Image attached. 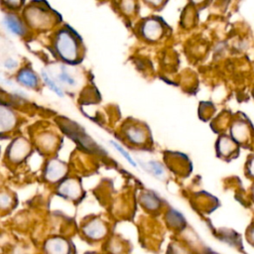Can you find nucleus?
Returning <instances> with one entry per match:
<instances>
[{
  "instance_id": "obj_19",
  "label": "nucleus",
  "mask_w": 254,
  "mask_h": 254,
  "mask_svg": "<svg viewBox=\"0 0 254 254\" xmlns=\"http://www.w3.org/2000/svg\"><path fill=\"white\" fill-rule=\"evenodd\" d=\"M10 204L11 197L5 192H0V207H8Z\"/></svg>"
},
{
  "instance_id": "obj_10",
  "label": "nucleus",
  "mask_w": 254,
  "mask_h": 254,
  "mask_svg": "<svg viewBox=\"0 0 254 254\" xmlns=\"http://www.w3.org/2000/svg\"><path fill=\"white\" fill-rule=\"evenodd\" d=\"M60 192L68 198H75L78 196L80 192V189L77 185V183L73 180H68L64 183H63L59 189Z\"/></svg>"
},
{
  "instance_id": "obj_18",
  "label": "nucleus",
  "mask_w": 254,
  "mask_h": 254,
  "mask_svg": "<svg viewBox=\"0 0 254 254\" xmlns=\"http://www.w3.org/2000/svg\"><path fill=\"white\" fill-rule=\"evenodd\" d=\"M143 201H144V204L148 207H151V208H154L157 206V200L154 196L150 195V194H147L143 197Z\"/></svg>"
},
{
  "instance_id": "obj_17",
  "label": "nucleus",
  "mask_w": 254,
  "mask_h": 254,
  "mask_svg": "<svg viewBox=\"0 0 254 254\" xmlns=\"http://www.w3.org/2000/svg\"><path fill=\"white\" fill-rule=\"evenodd\" d=\"M58 78L60 81L67 84V85H74L75 84V80L74 78L64 69H63L59 74H58Z\"/></svg>"
},
{
  "instance_id": "obj_13",
  "label": "nucleus",
  "mask_w": 254,
  "mask_h": 254,
  "mask_svg": "<svg viewBox=\"0 0 254 254\" xmlns=\"http://www.w3.org/2000/svg\"><path fill=\"white\" fill-rule=\"evenodd\" d=\"M118 7L123 15L130 16L136 11V0H120Z\"/></svg>"
},
{
  "instance_id": "obj_25",
  "label": "nucleus",
  "mask_w": 254,
  "mask_h": 254,
  "mask_svg": "<svg viewBox=\"0 0 254 254\" xmlns=\"http://www.w3.org/2000/svg\"><path fill=\"white\" fill-rule=\"evenodd\" d=\"M193 1H195V2H199V1H201V0H193Z\"/></svg>"
},
{
  "instance_id": "obj_11",
  "label": "nucleus",
  "mask_w": 254,
  "mask_h": 254,
  "mask_svg": "<svg viewBox=\"0 0 254 254\" xmlns=\"http://www.w3.org/2000/svg\"><path fill=\"white\" fill-rule=\"evenodd\" d=\"M125 134H126V137L129 139V141L132 142L133 144H142L146 140V134L144 130L137 126L129 127L126 130Z\"/></svg>"
},
{
  "instance_id": "obj_8",
  "label": "nucleus",
  "mask_w": 254,
  "mask_h": 254,
  "mask_svg": "<svg viewBox=\"0 0 254 254\" xmlns=\"http://www.w3.org/2000/svg\"><path fill=\"white\" fill-rule=\"evenodd\" d=\"M29 152V144L24 139H17L12 145L9 151L10 158L13 160L23 159Z\"/></svg>"
},
{
  "instance_id": "obj_12",
  "label": "nucleus",
  "mask_w": 254,
  "mask_h": 254,
  "mask_svg": "<svg viewBox=\"0 0 254 254\" xmlns=\"http://www.w3.org/2000/svg\"><path fill=\"white\" fill-rule=\"evenodd\" d=\"M67 244L64 239L61 238H55L50 240L47 243V248L50 252H56V253H64L67 250Z\"/></svg>"
},
{
  "instance_id": "obj_24",
  "label": "nucleus",
  "mask_w": 254,
  "mask_h": 254,
  "mask_svg": "<svg viewBox=\"0 0 254 254\" xmlns=\"http://www.w3.org/2000/svg\"><path fill=\"white\" fill-rule=\"evenodd\" d=\"M250 237L254 240V228H253V230L251 231V233H250Z\"/></svg>"
},
{
  "instance_id": "obj_7",
  "label": "nucleus",
  "mask_w": 254,
  "mask_h": 254,
  "mask_svg": "<svg viewBox=\"0 0 254 254\" xmlns=\"http://www.w3.org/2000/svg\"><path fill=\"white\" fill-rule=\"evenodd\" d=\"M65 173V166L57 161L54 160L52 161L46 170V177L51 181V182H56L58 180H60Z\"/></svg>"
},
{
  "instance_id": "obj_6",
  "label": "nucleus",
  "mask_w": 254,
  "mask_h": 254,
  "mask_svg": "<svg viewBox=\"0 0 254 254\" xmlns=\"http://www.w3.org/2000/svg\"><path fill=\"white\" fill-rule=\"evenodd\" d=\"M16 123L15 114L8 108L0 106V133L11 130Z\"/></svg>"
},
{
  "instance_id": "obj_5",
  "label": "nucleus",
  "mask_w": 254,
  "mask_h": 254,
  "mask_svg": "<svg viewBox=\"0 0 254 254\" xmlns=\"http://www.w3.org/2000/svg\"><path fill=\"white\" fill-rule=\"evenodd\" d=\"M84 234L91 239H100L106 233V227L100 220H93L83 227Z\"/></svg>"
},
{
  "instance_id": "obj_22",
  "label": "nucleus",
  "mask_w": 254,
  "mask_h": 254,
  "mask_svg": "<svg viewBox=\"0 0 254 254\" xmlns=\"http://www.w3.org/2000/svg\"><path fill=\"white\" fill-rule=\"evenodd\" d=\"M247 169H248L249 174H250L252 177H254V158L251 159V160L248 162Z\"/></svg>"
},
{
  "instance_id": "obj_9",
  "label": "nucleus",
  "mask_w": 254,
  "mask_h": 254,
  "mask_svg": "<svg viewBox=\"0 0 254 254\" xmlns=\"http://www.w3.org/2000/svg\"><path fill=\"white\" fill-rule=\"evenodd\" d=\"M17 80L24 86L29 88H35L38 85V77L29 68H23L17 75Z\"/></svg>"
},
{
  "instance_id": "obj_3",
  "label": "nucleus",
  "mask_w": 254,
  "mask_h": 254,
  "mask_svg": "<svg viewBox=\"0 0 254 254\" xmlns=\"http://www.w3.org/2000/svg\"><path fill=\"white\" fill-rule=\"evenodd\" d=\"M3 25L12 34L17 36H25L27 33V25L16 12H8L3 17Z\"/></svg>"
},
{
  "instance_id": "obj_20",
  "label": "nucleus",
  "mask_w": 254,
  "mask_h": 254,
  "mask_svg": "<svg viewBox=\"0 0 254 254\" xmlns=\"http://www.w3.org/2000/svg\"><path fill=\"white\" fill-rule=\"evenodd\" d=\"M149 166H150V169L152 170V172H153L156 176H161V175L164 173L162 167H161L158 163L150 162V163H149Z\"/></svg>"
},
{
  "instance_id": "obj_21",
  "label": "nucleus",
  "mask_w": 254,
  "mask_h": 254,
  "mask_svg": "<svg viewBox=\"0 0 254 254\" xmlns=\"http://www.w3.org/2000/svg\"><path fill=\"white\" fill-rule=\"evenodd\" d=\"M4 65H5L7 68H10V69H11V68H15V67L18 65V64H17L16 61H14V60H12V59H9V60L5 61Z\"/></svg>"
},
{
  "instance_id": "obj_2",
  "label": "nucleus",
  "mask_w": 254,
  "mask_h": 254,
  "mask_svg": "<svg viewBox=\"0 0 254 254\" xmlns=\"http://www.w3.org/2000/svg\"><path fill=\"white\" fill-rule=\"evenodd\" d=\"M79 38L68 27L61 28L54 38V49L65 62L73 63L79 54Z\"/></svg>"
},
{
  "instance_id": "obj_4",
  "label": "nucleus",
  "mask_w": 254,
  "mask_h": 254,
  "mask_svg": "<svg viewBox=\"0 0 254 254\" xmlns=\"http://www.w3.org/2000/svg\"><path fill=\"white\" fill-rule=\"evenodd\" d=\"M142 36L149 41L158 40L163 34V27L156 19H147L141 25Z\"/></svg>"
},
{
  "instance_id": "obj_15",
  "label": "nucleus",
  "mask_w": 254,
  "mask_h": 254,
  "mask_svg": "<svg viewBox=\"0 0 254 254\" xmlns=\"http://www.w3.org/2000/svg\"><path fill=\"white\" fill-rule=\"evenodd\" d=\"M42 77H43V79L45 80V82L50 86V88H51L54 92H56V93H57L59 96H61V97L64 96L63 90L60 88V86H59L53 79H51V77L47 74V72L42 71Z\"/></svg>"
},
{
  "instance_id": "obj_14",
  "label": "nucleus",
  "mask_w": 254,
  "mask_h": 254,
  "mask_svg": "<svg viewBox=\"0 0 254 254\" xmlns=\"http://www.w3.org/2000/svg\"><path fill=\"white\" fill-rule=\"evenodd\" d=\"M0 4L8 12H16L25 5V0H0Z\"/></svg>"
},
{
  "instance_id": "obj_23",
  "label": "nucleus",
  "mask_w": 254,
  "mask_h": 254,
  "mask_svg": "<svg viewBox=\"0 0 254 254\" xmlns=\"http://www.w3.org/2000/svg\"><path fill=\"white\" fill-rule=\"evenodd\" d=\"M145 2L152 6H159L160 4H162L163 0H145Z\"/></svg>"
},
{
  "instance_id": "obj_16",
  "label": "nucleus",
  "mask_w": 254,
  "mask_h": 254,
  "mask_svg": "<svg viewBox=\"0 0 254 254\" xmlns=\"http://www.w3.org/2000/svg\"><path fill=\"white\" fill-rule=\"evenodd\" d=\"M111 143V145L120 153V155L121 156H123L124 157V159H126V161L129 163V164H131L133 167H136V163L133 161V159L131 158V156L126 152V150L125 149H123L117 142H114V141H111L110 142Z\"/></svg>"
},
{
  "instance_id": "obj_1",
  "label": "nucleus",
  "mask_w": 254,
  "mask_h": 254,
  "mask_svg": "<svg viewBox=\"0 0 254 254\" xmlns=\"http://www.w3.org/2000/svg\"><path fill=\"white\" fill-rule=\"evenodd\" d=\"M23 17L27 26L38 30L49 29L59 21V14L45 1L30 2L24 9Z\"/></svg>"
}]
</instances>
